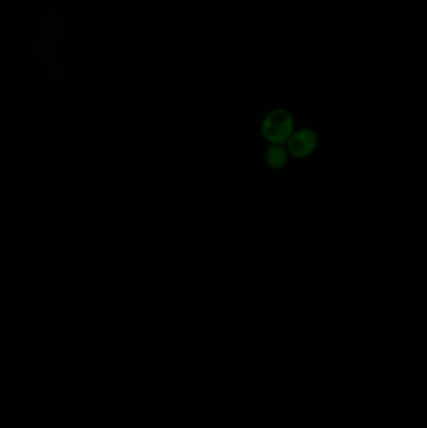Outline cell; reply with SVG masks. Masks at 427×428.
I'll return each mask as SVG.
<instances>
[{
    "instance_id": "cell-1",
    "label": "cell",
    "mask_w": 427,
    "mask_h": 428,
    "mask_svg": "<svg viewBox=\"0 0 427 428\" xmlns=\"http://www.w3.org/2000/svg\"><path fill=\"white\" fill-rule=\"evenodd\" d=\"M294 132V117L286 109L271 110L262 121V135L271 144H286Z\"/></svg>"
},
{
    "instance_id": "cell-2",
    "label": "cell",
    "mask_w": 427,
    "mask_h": 428,
    "mask_svg": "<svg viewBox=\"0 0 427 428\" xmlns=\"http://www.w3.org/2000/svg\"><path fill=\"white\" fill-rule=\"evenodd\" d=\"M319 146V135L310 128H302L294 132L287 141L288 154L294 158H306L315 152Z\"/></svg>"
},
{
    "instance_id": "cell-3",
    "label": "cell",
    "mask_w": 427,
    "mask_h": 428,
    "mask_svg": "<svg viewBox=\"0 0 427 428\" xmlns=\"http://www.w3.org/2000/svg\"><path fill=\"white\" fill-rule=\"evenodd\" d=\"M288 152L282 144H271L266 151V163L272 169H281L287 163Z\"/></svg>"
}]
</instances>
